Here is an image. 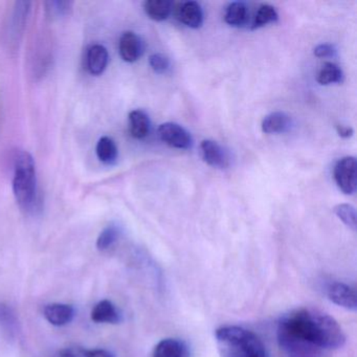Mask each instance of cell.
I'll return each instance as SVG.
<instances>
[{"mask_svg":"<svg viewBox=\"0 0 357 357\" xmlns=\"http://www.w3.org/2000/svg\"><path fill=\"white\" fill-rule=\"evenodd\" d=\"M280 348L287 357H321L324 351L342 348L346 335L337 321L311 309H298L278 323Z\"/></svg>","mask_w":357,"mask_h":357,"instance_id":"cell-1","label":"cell"},{"mask_svg":"<svg viewBox=\"0 0 357 357\" xmlns=\"http://www.w3.org/2000/svg\"><path fill=\"white\" fill-rule=\"evenodd\" d=\"M13 192L18 206L26 214L36 215L40 212L36 165L28 151L17 152L14 158Z\"/></svg>","mask_w":357,"mask_h":357,"instance_id":"cell-2","label":"cell"},{"mask_svg":"<svg viewBox=\"0 0 357 357\" xmlns=\"http://www.w3.org/2000/svg\"><path fill=\"white\" fill-rule=\"evenodd\" d=\"M215 336L221 357H269L260 337L245 328L225 326Z\"/></svg>","mask_w":357,"mask_h":357,"instance_id":"cell-3","label":"cell"},{"mask_svg":"<svg viewBox=\"0 0 357 357\" xmlns=\"http://www.w3.org/2000/svg\"><path fill=\"white\" fill-rule=\"evenodd\" d=\"M334 179L340 191L346 195H352L356 191L357 164L353 156H346L336 162L334 167Z\"/></svg>","mask_w":357,"mask_h":357,"instance_id":"cell-4","label":"cell"},{"mask_svg":"<svg viewBox=\"0 0 357 357\" xmlns=\"http://www.w3.org/2000/svg\"><path fill=\"white\" fill-rule=\"evenodd\" d=\"M158 135L164 143L176 149H190L193 145L192 135L183 126L175 123L160 125Z\"/></svg>","mask_w":357,"mask_h":357,"instance_id":"cell-5","label":"cell"},{"mask_svg":"<svg viewBox=\"0 0 357 357\" xmlns=\"http://www.w3.org/2000/svg\"><path fill=\"white\" fill-rule=\"evenodd\" d=\"M328 298L337 306L347 310H357V296L355 289L342 282H331L326 288Z\"/></svg>","mask_w":357,"mask_h":357,"instance_id":"cell-6","label":"cell"},{"mask_svg":"<svg viewBox=\"0 0 357 357\" xmlns=\"http://www.w3.org/2000/svg\"><path fill=\"white\" fill-rule=\"evenodd\" d=\"M202 160L213 168L227 169L229 166V155L227 150L217 142L204 139L200 144Z\"/></svg>","mask_w":357,"mask_h":357,"instance_id":"cell-7","label":"cell"},{"mask_svg":"<svg viewBox=\"0 0 357 357\" xmlns=\"http://www.w3.org/2000/svg\"><path fill=\"white\" fill-rule=\"evenodd\" d=\"M13 9L11 20H10L8 37H9L10 43H17L22 39V33L26 28V22L31 11V3L18 1V3H15Z\"/></svg>","mask_w":357,"mask_h":357,"instance_id":"cell-8","label":"cell"},{"mask_svg":"<svg viewBox=\"0 0 357 357\" xmlns=\"http://www.w3.org/2000/svg\"><path fill=\"white\" fill-rule=\"evenodd\" d=\"M144 43L139 35L133 32H125L121 36L119 51L121 57L128 63L137 61L144 54Z\"/></svg>","mask_w":357,"mask_h":357,"instance_id":"cell-9","label":"cell"},{"mask_svg":"<svg viewBox=\"0 0 357 357\" xmlns=\"http://www.w3.org/2000/svg\"><path fill=\"white\" fill-rule=\"evenodd\" d=\"M47 321L56 327H62L68 325L75 317L74 307L68 304H61V303H55V304L47 305L43 310Z\"/></svg>","mask_w":357,"mask_h":357,"instance_id":"cell-10","label":"cell"},{"mask_svg":"<svg viewBox=\"0 0 357 357\" xmlns=\"http://www.w3.org/2000/svg\"><path fill=\"white\" fill-rule=\"evenodd\" d=\"M109 62L107 49L102 45H93L87 50L86 66L93 76H100L105 72Z\"/></svg>","mask_w":357,"mask_h":357,"instance_id":"cell-11","label":"cell"},{"mask_svg":"<svg viewBox=\"0 0 357 357\" xmlns=\"http://www.w3.org/2000/svg\"><path fill=\"white\" fill-rule=\"evenodd\" d=\"M91 321L97 324H116L122 321V315L114 303L103 300L98 303L91 311Z\"/></svg>","mask_w":357,"mask_h":357,"instance_id":"cell-12","label":"cell"},{"mask_svg":"<svg viewBox=\"0 0 357 357\" xmlns=\"http://www.w3.org/2000/svg\"><path fill=\"white\" fill-rule=\"evenodd\" d=\"M261 127L263 132L266 135H282L291 129L292 120L285 112H273L265 116Z\"/></svg>","mask_w":357,"mask_h":357,"instance_id":"cell-13","label":"cell"},{"mask_svg":"<svg viewBox=\"0 0 357 357\" xmlns=\"http://www.w3.org/2000/svg\"><path fill=\"white\" fill-rule=\"evenodd\" d=\"M178 18L189 28L199 29L204 24V11L196 1H187L179 8Z\"/></svg>","mask_w":357,"mask_h":357,"instance_id":"cell-14","label":"cell"},{"mask_svg":"<svg viewBox=\"0 0 357 357\" xmlns=\"http://www.w3.org/2000/svg\"><path fill=\"white\" fill-rule=\"evenodd\" d=\"M188 355L185 342L176 338H165L156 344L152 357H188Z\"/></svg>","mask_w":357,"mask_h":357,"instance_id":"cell-15","label":"cell"},{"mask_svg":"<svg viewBox=\"0 0 357 357\" xmlns=\"http://www.w3.org/2000/svg\"><path fill=\"white\" fill-rule=\"evenodd\" d=\"M151 122L149 116L143 110H133L129 114V131L135 139H145L149 135Z\"/></svg>","mask_w":357,"mask_h":357,"instance_id":"cell-16","label":"cell"},{"mask_svg":"<svg viewBox=\"0 0 357 357\" xmlns=\"http://www.w3.org/2000/svg\"><path fill=\"white\" fill-rule=\"evenodd\" d=\"M144 11L150 20L164 22L172 13V3L169 0H147L144 3Z\"/></svg>","mask_w":357,"mask_h":357,"instance_id":"cell-17","label":"cell"},{"mask_svg":"<svg viewBox=\"0 0 357 357\" xmlns=\"http://www.w3.org/2000/svg\"><path fill=\"white\" fill-rule=\"evenodd\" d=\"M0 327L11 338L16 337L20 332V321L14 309L5 303H0Z\"/></svg>","mask_w":357,"mask_h":357,"instance_id":"cell-18","label":"cell"},{"mask_svg":"<svg viewBox=\"0 0 357 357\" xmlns=\"http://www.w3.org/2000/svg\"><path fill=\"white\" fill-rule=\"evenodd\" d=\"M96 153L100 162L105 165H114L118 160V147L112 137H101L98 142Z\"/></svg>","mask_w":357,"mask_h":357,"instance_id":"cell-19","label":"cell"},{"mask_svg":"<svg viewBox=\"0 0 357 357\" xmlns=\"http://www.w3.org/2000/svg\"><path fill=\"white\" fill-rule=\"evenodd\" d=\"M225 20L229 26H243L248 20V9L245 3L240 1L229 3L225 11Z\"/></svg>","mask_w":357,"mask_h":357,"instance_id":"cell-20","label":"cell"},{"mask_svg":"<svg viewBox=\"0 0 357 357\" xmlns=\"http://www.w3.org/2000/svg\"><path fill=\"white\" fill-rule=\"evenodd\" d=\"M344 81V73L336 64L328 62L324 64L317 75V82L321 85H331L342 83Z\"/></svg>","mask_w":357,"mask_h":357,"instance_id":"cell-21","label":"cell"},{"mask_svg":"<svg viewBox=\"0 0 357 357\" xmlns=\"http://www.w3.org/2000/svg\"><path fill=\"white\" fill-rule=\"evenodd\" d=\"M121 229L116 225H110L103 229L97 239V248L101 252L112 248L120 237Z\"/></svg>","mask_w":357,"mask_h":357,"instance_id":"cell-22","label":"cell"},{"mask_svg":"<svg viewBox=\"0 0 357 357\" xmlns=\"http://www.w3.org/2000/svg\"><path fill=\"white\" fill-rule=\"evenodd\" d=\"M278 18H279V15H278V12L275 11V8L269 5H262L257 12L252 29L256 30V29L273 24V22H277Z\"/></svg>","mask_w":357,"mask_h":357,"instance_id":"cell-23","label":"cell"},{"mask_svg":"<svg viewBox=\"0 0 357 357\" xmlns=\"http://www.w3.org/2000/svg\"><path fill=\"white\" fill-rule=\"evenodd\" d=\"M334 213L336 216L351 229L355 231L356 229V211L354 206L348 204H337L334 208Z\"/></svg>","mask_w":357,"mask_h":357,"instance_id":"cell-24","label":"cell"},{"mask_svg":"<svg viewBox=\"0 0 357 357\" xmlns=\"http://www.w3.org/2000/svg\"><path fill=\"white\" fill-rule=\"evenodd\" d=\"M47 14L53 18H62L70 15L73 11V1H49L45 3Z\"/></svg>","mask_w":357,"mask_h":357,"instance_id":"cell-25","label":"cell"},{"mask_svg":"<svg viewBox=\"0 0 357 357\" xmlns=\"http://www.w3.org/2000/svg\"><path fill=\"white\" fill-rule=\"evenodd\" d=\"M149 64L156 74H166L170 68V60L162 54H153L150 56Z\"/></svg>","mask_w":357,"mask_h":357,"instance_id":"cell-26","label":"cell"},{"mask_svg":"<svg viewBox=\"0 0 357 357\" xmlns=\"http://www.w3.org/2000/svg\"><path fill=\"white\" fill-rule=\"evenodd\" d=\"M313 53L317 58H329L335 55L336 50L333 45H329V43H323V45H317Z\"/></svg>","mask_w":357,"mask_h":357,"instance_id":"cell-27","label":"cell"},{"mask_svg":"<svg viewBox=\"0 0 357 357\" xmlns=\"http://www.w3.org/2000/svg\"><path fill=\"white\" fill-rule=\"evenodd\" d=\"M85 357H114L109 351L104 349H93V350H87L84 352Z\"/></svg>","mask_w":357,"mask_h":357,"instance_id":"cell-28","label":"cell"},{"mask_svg":"<svg viewBox=\"0 0 357 357\" xmlns=\"http://www.w3.org/2000/svg\"><path fill=\"white\" fill-rule=\"evenodd\" d=\"M336 131H337V135H340V137H342V139H349V137H352L353 133H354V130H353L351 127L342 126V125L336 126Z\"/></svg>","mask_w":357,"mask_h":357,"instance_id":"cell-29","label":"cell"},{"mask_svg":"<svg viewBox=\"0 0 357 357\" xmlns=\"http://www.w3.org/2000/svg\"><path fill=\"white\" fill-rule=\"evenodd\" d=\"M59 357H76V355L70 349H64L60 352Z\"/></svg>","mask_w":357,"mask_h":357,"instance_id":"cell-30","label":"cell"}]
</instances>
